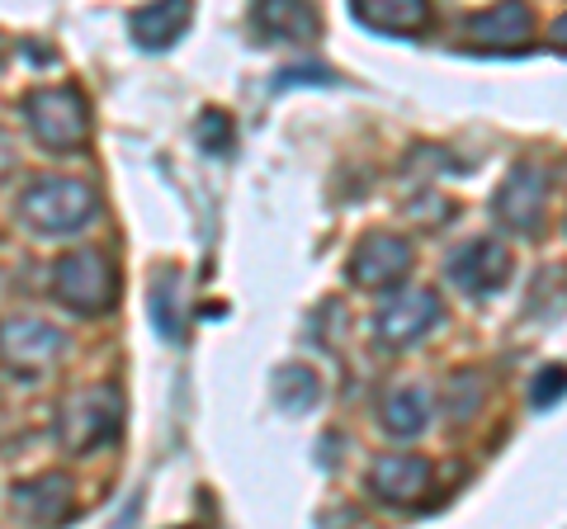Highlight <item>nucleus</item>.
I'll use <instances>...</instances> for the list:
<instances>
[{
    "instance_id": "nucleus-1",
    "label": "nucleus",
    "mask_w": 567,
    "mask_h": 529,
    "mask_svg": "<svg viewBox=\"0 0 567 529\" xmlns=\"http://www.w3.org/2000/svg\"><path fill=\"white\" fill-rule=\"evenodd\" d=\"M14 218L33 237H71L95 218V189L76 180V175H39V180L24 185Z\"/></svg>"
},
{
    "instance_id": "nucleus-2",
    "label": "nucleus",
    "mask_w": 567,
    "mask_h": 529,
    "mask_svg": "<svg viewBox=\"0 0 567 529\" xmlns=\"http://www.w3.org/2000/svg\"><path fill=\"white\" fill-rule=\"evenodd\" d=\"M123 431V393L114 383L76 387L62 407H58V435L71 454H91L114 445Z\"/></svg>"
},
{
    "instance_id": "nucleus-3",
    "label": "nucleus",
    "mask_w": 567,
    "mask_h": 529,
    "mask_svg": "<svg viewBox=\"0 0 567 529\" xmlns=\"http://www.w3.org/2000/svg\"><path fill=\"white\" fill-rule=\"evenodd\" d=\"M24 123L48 152H76L91 137V104L76 85H39L24 95Z\"/></svg>"
},
{
    "instance_id": "nucleus-4",
    "label": "nucleus",
    "mask_w": 567,
    "mask_h": 529,
    "mask_svg": "<svg viewBox=\"0 0 567 529\" xmlns=\"http://www.w3.org/2000/svg\"><path fill=\"white\" fill-rule=\"evenodd\" d=\"M52 293H58L71 312L95 317V312L114 308L118 274L100 251H71V256H62L58 264H52Z\"/></svg>"
},
{
    "instance_id": "nucleus-5",
    "label": "nucleus",
    "mask_w": 567,
    "mask_h": 529,
    "mask_svg": "<svg viewBox=\"0 0 567 529\" xmlns=\"http://www.w3.org/2000/svg\"><path fill=\"white\" fill-rule=\"evenodd\" d=\"M66 355V331H58L43 317H29V312H14V317H0V364L10 374H48L52 364Z\"/></svg>"
},
{
    "instance_id": "nucleus-6",
    "label": "nucleus",
    "mask_w": 567,
    "mask_h": 529,
    "mask_svg": "<svg viewBox=\"0 0 567 529\" xmlns=\"http://www.w3.org/2000/svg\"><path fill=\"white\" fill-rule=\"evenodd\" d=\"M10 510L24 529H58L76 516V487L66 473H39L10 487Z\"/></svg>"
},
{
    "instance_id": "nucleus-7",
    "label": "nucleus",
    "mask_w": 567,
    "mask_h": 529,
    "mask_svg": "<svg viewBox=\"0 0 567 529\" xmlns=\"http://www.w3.org/2000/svg\"><path fill=\"white\" fill-rule=\"evenodd\" d=\"M412 241H406L402 232H369L360 246L350 251V284L360 289H388L398 284V279L412 270Z\"/></svg>"
},
{
    "instance_id": "nucleus-8",
    "label": "nucleus",
    "mask_w": 567,
    "mask_h": 529,
    "mask_svg": "<svg viewBox=\"0 0 567 529\" xmlns=\"http://www.w3.org/2000/svg\"><path fill=\"white\" fill-rule=\"evenodd\" d=\"M445 270H450V279L468 298H487V293H496L511 279V251L496 237H477V241L458 246Z\"/></svg>"
},
{
    "instance_id": "nucleus-9",
    "label": "nucleus",
    "mask_w": 567,
    "mask_h": 529,
    "mask_svg": "<svg viewBox=\"0 0 567 529\" xmlns=\"http://www.w3.org/2000/svg\"><path fill=\"white\" fill-rule=\"evenodd\" d=\"M544 170L535 162H520L511 166V175L496 189V222H506L511 232H539V218H544Z\"/></svg>"
},
{
    "instance_id": "nucleus-10",
    "label": "nucleus",
    "mask_w": 567,
    "mask_h": 529,
    "mask_svg": "<svg viewBox=\"0 0 567 529\" xmlns=\"http://www.w3.org/2000/svg\"><path fill=\"white\" fill-rule=\"evenodd\" d=\"M435 322H440V298L431 289H406V293L388 298V303L379 308L374 331H379V341L388 350H402V345L421 341Z\"/></svg>"
},
{
    "instance_id": "nucleus-11",
    "label": "nucleus",
    "mask_w": 567,
    "mask_h": 529,
    "mask_svg": "<svg viewBox=\"0 0 567 529\" xmlns=\"http://www.w3.org/2000/svg\"><path fill=\"white\" fill-rule=\"evenodd\" d=\"M369 487L374 497H383L388 506H412L416 497H425L431 487V464L421 454H383L374 473H369Z\"/></svg>"
},
{
    "instance_id": "nucleus-12",
    "label": "nucleus",
    "mask_w": 567,
    "mask_h": 529,
    "mask_svg": "<svg viewBox=\"0 0 567 529\" xmlns=\"http://www.w3.org/2000/svg\"><path fill=\"white\" fill-rule=\"evenodd\" d=\"M529 29H535L529 6H492L464 24V39L468 48H520L529 39Z\"/></svg>"
},
{
    "instance_id": "nucleus-13",
    "label": "nucleus",
    "mask_w": 567,
    "mask_h": 529,
    "mask_svg": "<svg viewBox=\"0 0 567 529\" xmlns=\"http://www.w3.org/2000/svg\"><path fill=\"white\" fill-rule=\"evenodd\" d=\"M350 14H354V24H364L374 33H398V39H412V33L431 29V6L425 0H360Z\"/></svg>"
},
{
    "instance_id": "nucleus-14",
    "label": "nucleus",
    "mask_w": 567,
    "mask_h": 529,
    "mask_svg": "<svg viewBox=\"0 0 567 529\" xmlns=\"http://www.w3.org/2000/svg\"><path fill=\"white\" fill-rule=\"evenodd\" d=\"M189 20H194V10L185 6V0H171V6H142V10H133L128 33H133L137 48L162 52L189 29Z\"/></svg>"
},
{
    "instance_id": "nucleus-15",
    "label": "nucleus",
    "mask_w": 567,
    "mask_h": 529,
    "mask_svg": "<svg viewBox=\"0 0 567 529\" xmlns=\"http://www.w3.org/2000/svg\"><path fill=\"white\" fill-rule=\"evenodd\" d=\"M383 431L398 435V439H416L425 431V421H431V393H425L421 383H402L393 393L383 397Z\"/></svg>"
},
{
    "instance_id": "nucleus-16",
    "label": "nucleus",
    "mask_w": 567,
    "mask_h": 529,
    "mask_svg": "<svg viewBox=\"0 0 567 529\" xmlns=\"http://www.w3.org/2000/svg\"><path fill=\"white\" fill-rule=\"evenodd\" d=\"M256 29L265 33V39H279V43H308V39H317L322 20H317L312 6H284V0H265V6H256Z\"/></svg>"
},
{
    "instance_id": "nucleus-17",
    "label": "nucleus",
    "mask_w": 567,
    "mask_h": 529,
    "mask_svg": "<svg viewBox=\"0 0 567 529\" xmlns=\"http://www.w3.org/2000/svg\"><path fill=\"white\" fill-rule=\"evenodd\" d=\"M185 293H181V270H156L152 279V326H156V336L162 341H181L185 336Z\"/></svg>"
},
{
    "instance_id": "nucleus-18",
    "label": "nucleus",
    "mask_w": 567,
    "mask_h": 529,
    "mask_svg": "<svg viewBox=\"0 0 567 529\" xmlns=\"http://www.w3.org/2000/svg\"><path fill=\"white\" fill-rule=\"evenodd\" d=\"M275 397H279V407L284 412H308L317 397H322V383H317V374L308 364H289V369H279V378H275Z\"/></svg>"
},
{
    "instance_id": "nucleus-19",
    "label": "nucleus",
    "mask_w": 567,
    "mask_h": 529,
    "mask_svg": "<svg viewBox=\"0 0 567 529\" xmlns=\"http://www.w3.org/2000/svg\"><path fill=\"white\" fill-rule=\"evenodd\" d=\"M567 397V364H548L535 374V387H529V402L544 412V407H558Z\"/></svg>"
},
{
    "instance_id": "nucleus-20",
    "label": "nucleus",
    "mask_w": 567,
    "mask_h": 529,
    "mask_svg": "<svg viewBox=\"0 0 567 529\" xmlns=\"http://www.w3.org/2000/svg\"><path fill=\"white\" fill-rule=\"evenodd\" d=\"M473 407H477V374H454V383H450V416L468 421Z\"/></svg>"
},
{
    "instance_id": "nucleus-21",
    "label": "nucleus",
    "mask_w": 567,
    "mask_h": 529,
    "mask_svg": "<svg viewBox=\"0 0 567 529\" xmlns=\"http://www.w3.org/2000/svg\"><path fill=\"white\" fill-rule=\"evenodd\" d=\"M199 143H204L208 152H227V147H233V128H227V114H218V110H208V114H204V123H199Z\"/></svg>"
},
{
    "instance_id": "nucleus-22",
    "label": "nucleus",
    "mask_w": 567,
    "mask_h": 529,
    "mask_svg": "<svg viewBox=\"0 0 567 529\" xmlns=\"http://www.w3.org/2000/svg\"><path fill=\"white\" fill-rule=\"evenodd\" d=\"M10 166H14V143L0 133V175H10Z\"/></svg>"
},
{
    "instance_id": "nucleus-23",
    "label": "nucleus",
    "mask_w": 567,
    "mask_h": 529,
    "mask_svg": "<svg viewBox=\"0 0 567 529\" xmlns=\"http://www.w3.org/2000/svg\"><path fill=\"white\" fill-rule=\"evenodd\" d=\"M554 43H558V48L567 52V14H563V20H558V24H554Z\"/></svg>"
}]
</instances>
